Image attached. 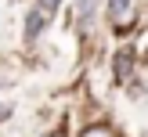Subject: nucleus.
<instances>
[{
	"label": "nucleus",
	"mask_w": 148,
	"mask_h": 137,
	"mask_svg": "<svg viewBox=\"0 0 148 137\" xmlns=\"http://www.w3.org/2000/svg\"><path fill=\"white\" fill-rule=\"evenodd\" d=\"M47 22H51V14H47V11H43V7H40V4H36V7H33V11H29V14H25V40H36V36H40V33H43V25H47Z\"/></svg>",
	"instance_id": "nucleus-1"
},
{
	"label": "nucleus",
	"mask_w": 148,
	"mask_h": 137,
	"mask_svg": "<svg viewBox=\"0 0 148 137\" xmlns=\"http://www.w3.org/2000/svg\"><path fill=\"white\" fill-rule=\"evenodd\" d=\"M98 7H101V0H76V25L90 29V22L98 18Z\"/></svg>",
	"instance_id": "nucleus-2"
},
{
	"label": "nucleus",
	"mask_w": 148,
	"mask_h": 137,
	"mask_svg": "<svg viewBox=\"0 0 148 137\" xmlns=\"http://www.w3.org/2000/svg\"><path fill=\"white\" fill-rule=\"evenodd\" d=\"M130 4H134V0H108V14H112V18H123V14L130 11Z\"/></svg>",
	"instance_id": "nucleus-3"
},
{
	"label": "nucleus",
	"mask_w": 148,
	"mask_h": 137,
	"mask_svg": "<svg viewBox=\"0 0 148 137\" xmlns=\"http://www.w3.org/2000/svg\"><path fill=\"white\" fill-rule=\"evenodd\" d=\"M127 65H130V50H123V54L116 58V76H127V72H130Z\"/></svg>",
	"instance_id": "nucleus-4"
},
{
	"label": "nucleus",
	"mask_w": 148,
	"mask_h": 137,
	"mask_svg": "<svg viewBox=\"0 0 148 137\" xmlns=\"http://www.w3.org/2000/svg\"><path fill=\"white\" fill-rule=\"evenodd\" d=\"M58 4H62V0H40V7H43L47 14H54V11H58Z\"/></svg>",
	"instance_id": "nucleus-5"
},
{
	"label": "nucleus",
	"mask_w": 148,
	"mask_h": 137,
	"mask_svg": "<svg viewBox=\"0 0 148 137\" xmlns=\"http://www.w3.org/2000/svg\"><path fill=\"white\" fill-rule=\"evenodd\" d=\"M47 137H62V134H47Z\"/></svg>",
	"instance_id": "nucleus-6"
}]
</instances>
